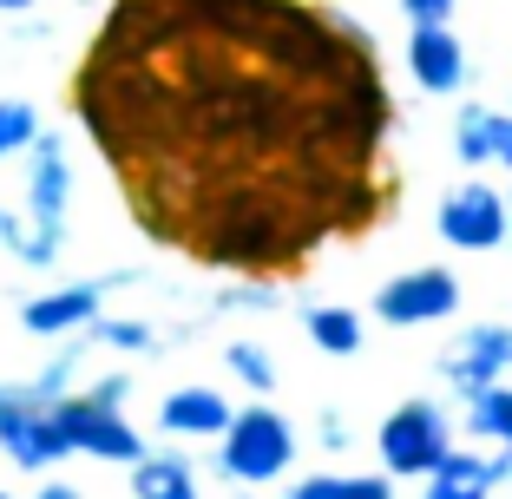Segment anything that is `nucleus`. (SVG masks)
<instances>
[{"mask_svg": "<svg viewBox=\"0 0 512 499\" xmlns=\"http://www.w3.org/2000/svg\"><path fill=\"white\" fill-rule=\"evenodd\" d=\"M296 427L283 408H237L230 427L217 434V473L230 486H276L296 460Z\"/></svg>", "mask_w": 512, "mask_h": 499, "instance_id": "1", "label": "nucleus"}, {"mask_svg": "<svg viewBox=\"0 0 512 499\" xmlns=\"http://www.w3.org/2000/svg\"><path fill=\"white\" fill-rule=\"evenodd\" d=\"M447 447H453V414L440 408V401H427V394L388 408L381 427H375V454H381V473H388V480H421Z\"/></svg>", "mask_w": 512, "mask_h": 499, "instance_id": "2", "label": "nucleus"}, {"mask_svg": "<svg viewBox=\"0 0 512 499\" xmlns=\"http://www.w3.org/2000/svg\"><path fill=\"white\" fill-rule=\"evenodd\" d=\"M53 408V421H60L66 447L86 460H112V467H132V460H145V434H138L132 421H125V408H106V401H92V394H60V401H46Z\"/></svg>", "mask_w": 512, "mask_h": 499, "instance_id": "3", "label": "nucleus"}, {"mask_svg": "<svg viewBox=\"0 0 512 499\" xmlns=\"http://www.w3.org/2000/svg\"><path fill=\"white\" fill-rule=\"evenodd\" d=\"M434 230L447 237V250H473V257L499 250V243L512 237V224H506V191H499V184H486V178L453 184V191L440 197V211H434Z\"/></svg>", "mask_w": 512, "mask_h": 499, "instance_id": "4", "label": "nucleus"}, {"mask_svg": "<svg viewBox=\"0 0 512 499\" xmlns=\"http://www.w3.org/2000/svg\"><path fill=\"white\" fill-rule=\"evenodd\" d=\"M460 309V276L440 270V263H421V270H401L375 289V316L388 329H434Z\"/></svg>", "mask_w": 512, "mask_h": 499, "instance_id": "5", "label": "nucleus"}, {"mask_svg": "<svg viewBox=\"0 0 512 499\" xmlns=\"http://www.w3.org/2000/svg\"><path fill=\"white\" fill-rule=\"evenodd\" d=\"M506 368H512V322H473V329H460L447 348H440L434 375L467 401V394L486 388V381H506Z\"/></svg>", "mask_w": 512, "mask_h": 499, "instance_id": "6", "label": "nucleus"}, {"mask_svg": "<svg viewBox=\"0 0 512 499\" xmlns=\"http://www.w3.org/2000/svg\"><path fill=\"white\" fill-rule=\"evenodd\" d=\"M125 283H138V276L119 270V276H92V283L40 289V296H27V303H20V329H27V335H79L92 316H99V309H106L112 289H125Z\"/></svg>", "mask_w": 512, "mask_h": 499, "instance_id": "7", "label": "nucleus"}, {"mask_svg": "<svg viewBox=\"0 0 512 499\" xmlns=\"http://www.w3.org/2000/svg\"><path fill=\"white\" fill-rule=\"evenodd\" d=\"M27 224H53V230H66V211H73V152H66V138L60 132H33V145L27 152Z\"/></svg>", "mask_w": 512, "mask_h": 499, "instance_id": "8", "label": "nucleus"}, {"mask_svg": "<svg viewBox=\"0 0 512 499\" xmlns=\"http://www.w3.org/2000/svg\"><path fill=\"white\" fill-rule=\"evenodd\" d=\"M407 73L414 86L434 92V99H453L467 92V40L453 33V20H434V27H407Z\"/></svg>", "mask_w": 512, "mask_h": 499, "instance_id": "9", "label": "nucleus"}, {"mask_svg": "<svg viewBox=\"0 0 512 499\" xmlns=\"http://www.w3.org/2000/svg\"><path fill=\"white\" fill-rule=\"evenodd\" d=\"M0 454L14 460L20 473H46V467H60L73 447H66L53 408H40V401H27V394H20L14 408L0 414Z\"/></svg>", "mask_w": 512, "mask_h": 499, "instance_id": "10", "label": "nucleus"}, {"mask_svg": "<svg viewBox=\"0 0 512 499\" xmlns=\"http://www.w3.org/2000/svg\"><path fill=\"white\" fill-rule=\"evenodd\" d=\"M230 394L224 388H204V381H191V388H171L165 401H158V427L178 440H217L230 427Z\"/></svg>", "mask_w": 512, "mask_h": 499, "instance_id": "11", "label": "nucleus"}, {"mask_svg": "<svg viewBox=\"0 0 512 499\" xmlns=\"http://www.w3.org/2000/svg\"><path fill=\"white\" fill-rule=\"evenodd\" d=\"M427 493L421 499H493V480H486V454H467V447H447L434 467L421 473Z\"/></svg>", "mask_w": 512, "mask_h": 499, "instance_id": "12", "label": "nucleus"}, {"mask_svg": "<svg viewBox=\"0 0 512 499\" xmlns=\"http://www.w3.org/2000/svg\"><path fill=\"white\" fill-rule=\"evenodd\" d=\"M302 335L322 348V355H335V362H348V355H362L368 342V322L355 316L348 303H309L302 309Z\"/></svg>", "mask_w": 512, "mask_h": 499, "instance_id": "13", "label": "nucleus"}, {"mask_svg": "<svg viewBox=\"0 0 512 499\" xmlns=\"http://www.w3.org/2000/svg\"><path fill=\"white\" fill-rule=\"evenodd\" d=\"M132 493L138 499H204V493H197V467L184 454H145V460H132Z\"/></svg>", "mask_w": 512, "mask_h": 499, "instance_id": "14", "label": "nucleus"}, {"mask_svg": "<svg viewBox=\"0 0 512 499\" xmlns=\"http://www.w3.org/2000/svg\"><path fill=\"white\" fill-rule=\"evenodd\" d=\"M460 427H467L473 440H493V447H506V440H512V381H486V388H473Z\"/></svg>", "mask_w": 512, "mask_h": 499, "instance_id": "15", "label": "nucleus"}, {"mask_svg": "<svg viewBox=\"0 0 512 499\" xmlns=\"http://www.w3.org/2000/svg\"><path fill=\"white\" fill-rule=\"evenodd\" d=\"M453 158L467 171L493 165V106H460L453 112Z\"/></svg>", "mask_w": 512, "mask_h": 499, "instance_id": "16", "label": "nucleus"}, {"mask_svg": "<svg viewBox=\"0 0 512 499\" xmlns=\"http://www.w3.org/2000/svg\"><path fill=\"white\" fill-rule=\"evenodd\" d=\"M79 335H86V348H119V355H145V348H158V329H151V322L106 316V309H99V316H92Z\"/></svg>", "mask_w": 512, "mask_h": 499, "instance_id": "17", "label": "nucleus"}, {"mask_svg": "<svg viewBox=\"0 0 512 499\" xmlns=\"http://www.w3.org/2000/svg\"><path fill=\"white\" fill-rule=\"evenodd\" d=\"M224 368L237 375V388L256 394V401L276 394V362H270V348H263V342H243V335H237V342L224 348Z\"/></svg>", "mask_w": 512, "mask_h": 499, "instance_id": "18", "label": "nucleus"}, {"mask_svg": "<svg viewBox=\"0 0 512 499\" xmlns=\"http://www.w3.org/2000/svg\"><path fill=\"white\" fill-rule=\"evenodd\" d=\"M79 362H86V342H73V348H60V355H53V362L40 368V375L33 381H20V394H27V401H60V394H73V381H79Z\"/></svg>", "mask_w": 512, "mask_h": 499, "instance_id": "19", "label": "nucleus"}, {"mask_svg": "<svg viewBox=\"0 0 512 499\" xmlns=\"http://www.w3.org/2000/svg\"><path fill=\"white\" fill-rule=\"evenodd\" d=\"M33 132H40V106L33 99H0V165L27 152Z\"/></svg>", "mask_w": 512, "mask_h": 499, "instance_id": "20", "label": "nucleus"}, {"mask_svg": "<svg viewBox=\"0 0 512 499\" xmlns=\"http://www.w3.org/2000/svg\"><path fill=\"white\" fill-rule=\"evenodd\" d=\"M211 309H217V316H224V309H243V316H270V309H276V289H270V283H230Z\"/></svg>", "mask_w": 512, "mask_h": 499, "instance_id": "21", "label": "nucleus"}, {"mask_svg": "<svg viewBox=\"0 0 512 499\" xmlns=\"http://www.w3.org/2000/svg\"><path fill=\"white\" fill-rule=\"evenodd\" d=\"M342 499H394L388 473H342Z\"/></svg>", "mask_w": 512, "mask_h": 499, "instance_id": "22", "label": "nucleus"}, {"mask_svg": "<svg viewBox=\"0 0 512 499\" xmlns=\"http://www.w3.org/2000/svg\"><path fill=\"white\" fill-rule=\"evenodd\" d=\"M453 7H460V0H401L407 27H434V20H453Z\"/></svg>", "mask_w": 512, "mask_h": 499, "instance_id": "23", "label": "nucleus"}, {"mask_svg": "<svg viewBox=\"0 0 512 499\" xmlns=\"http://www.w3.org/2000/svg\"><path fill=\"white\" fill-rule=\"evenodd\" d=\"M316 440H322V454H348V421L335 408L316 414Z\"/></svg>", "mask_w": 512, "mask_h": 499, "instance_id": "24", "label": "nucleus"}, {"mask_svg": "<svg viewBox=\"0 0 512 499\" xmlns=\"http://www.w3.org/2000/svg\"><path fill=\"white\" fill-rule=\"evenodd\" d=\"M289 499H342V473H309L289 486Z\"/></svg>", "mask_w": 512, "mask_h": 499, "instance_id": "25", "label": "nucleus"}, {"mask_svg": "<svg viewBox=\"0 0 512 499\" xmlns=\"http://www.w3.org/2000/svg\"><path fill=\"white\" fill-rule=\"evenodd\" d=\"M86 394H92V401H106V408H125V401H132V375H99Z\"/></svg>", "mask_w": 512, "mask_h": 499, "instance_id": "26", "label": "nucleus"}, {"mask_svg": "<svg viewBox=\"0 0 512 499\" xmlns=\"http://www.w3.org/2000/svg\"><path fill=\"white\" fill-rule=\"evenodd\" d=\"M493 165H506V171H512V106H506V112H493Z\"/></svg>", "mask_w": 512, "mask_h": 499, "instance_id": "27", "label": "nucleus"}, {"mask_svg": "<svg viewBox=\"0 0 512 499\" xmlns=\"http://www.w3.org/2000/svg\"><path fill=\"white\" fill-rule=\"evenodd\" d=\"M20 237H27V217H20V211H7V204H0V250L14 257V250H20Z\"/></svg>", "mask_w": 512, "mask_h": 499, "instance_id": "28", "label": "nucleus"}, {"mask_svg": "<svg viewBox=\"0 0 512 499\" xmlns=\"http://www.w3.org/2000/svg\"><path fill=\"white\" fill-rule=\"evenodd\" d=\"M486 480H493V493H499V486H512V440L499 447V454H486Z\"/></svg>", "mask_w": 512, "mask_h": 499, "instance_id": "29", "label": "nucleus"}, {"mask_svg": "<svg viewBox=\"0 0 512 499\" xmlns=\"http://www.w3.org/2000/svg\"><path fill=\"white\" fill-rule=\"evenodd\" d=\"M33 499H79V486H66V480H46Z\"/></svg>", "mask_w": 512, "mask_h": 499, "instance_id": "30", "label": "nucleus"}, {"mask_svg": "<svg viewBox=\"0 0 512 499\" xmlns=\"http://www.w3.org/2000/svg\"><path fill=\"white\" fill-rule=\"evenodd\" d=\"M14 401H20V381H0V414L14 408Z\"/></svg>", "mask_w": 512, "mask_h": 499, "instance_id": "31", "label": "nucleus"}, {"mask_svg": "<svg viewBox=\"0 0 512 499\" xmlns=\"http://www.w3.org/2000/svg\"><path fill=\"white\" fill-rule=\"evenodd\" d=\"M27 7H40V0H0V14H27Z\"/></svg>", "mask_w": 512, "mask_h": 499, "instance_id": "32", "label": "nucleus"}, {"mask_svg": "<svg viewBox=\"0 0 512 499\" xmlns=\"http://www.w3.org/2000/svg\"><path fill=\"white\" fill-rule=\"evenodd\" d=\"M506 224H512V184H506Z\"/></svg>", "mask_w": 512, "mask_h": 499, "instance_id": "33", "label": "nucleus"}, {"mask_svg": "<svg viewBox=\"0 0 512 499\" xmlns=\"http://www.w3.org/2000/svg\"><path fill=\"white\" fill-rule=\"evenodd\" d=\"M0 499H14V493H0Z\"/></svg>", "mask_w": 512, "mask_h": 499, "instance_id": "34", "label": "nucleus"}]
</instances>
